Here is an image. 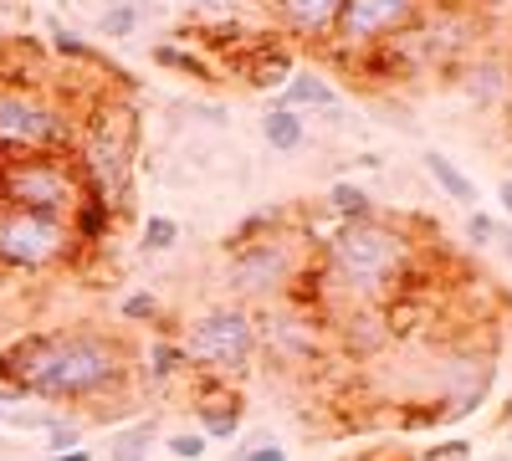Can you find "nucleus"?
Wrapping results in <instances>:
<instances>
[{
    "instance_id": "obj_1",
    "label": "nucleus",
    "mask_w": 512,
    "mask_h": 461,
    "mask_svg": "<svg viewBox=\"0 0 512 461\" xmlns=\"http://www.w3.org/2000/svg\"><path fill=\"white\" fill-rule=\"evenodd\" d=\"M139 349L118 328H31L16 333L11 344H0V385L57 405V410H88L103 400H118L134 385Z\"/></svg>"
},
{
    "instance_id": "obj_2",
    "label": "nucleus",
    "mask_w": 512,
    "mask_h": 461,
    "mask_svg": "<svg viewBox=\"0 0 512 461\" xmlns=\"http://www.w3.org/2000/svg\"><path fill=\"white\" fill-rule=\"evenodd\" d=\"M410 262H415V241L384 216L338 221L328 231V241L318 246V267H323L328 287L344 292L359 308H374V303L390 298V292L410 277Z\"/></svg>"
},
{
    "instance_id": "obj_3",
    "label": "nucleus",
    "mask_w": 512,
    "mask_h": 461,
    "mask_svg": "<svg viewBox=\"0 0 512 461\" xmlns=\"http://www.w3.org/2000/svg\"><path fill=\"white\" fill-rule=\"evenodd\" d=\"M318 262V251L308 246V236L282 231V216H251L231 241H226V292L231 303L246 308H267V303H287L297 282L308 277V267Z\"/></svg>"
},
{
    "instance_id": "obj_4",
    "label": "nucleus",
    "mask_w": 512,
    "mask_h": 461,
    "mask_svg": "<svg viewBox=\"0 0 512 461\" xmlns=\"http://www.w3.org/2000/svg\"><path fill=\"white\" fill-rule=\"evenodd\" d=\"M72 159L88 195L103 200L108 211L123 221L134 216V190H139V113L128 98H98L77 123Z\"/></svg>"
},
{
    "instance_id": "obj_5",
    "label": "nucleus",
    "mask_w": 512,
    "mask_h": 461,
    "mask_svg": "<svg viewBox=\"0 0 512 461\" xmlns=\"http://www.w3.org/2000/svg\"><path fill=\"white\" fill-rule=\"evenodd\" d=\"M88 200L72 149H41V154H0V205L6 211H36V216H62Z\"/></svg>"
},
{
    "instance_id": "obj_6",
    "label": "nucleus",
    "mask_w": 512,
    "mask_h": 461,
    "mask_svg": "<svg viewBox=\"0 0 512 461\" xmlns=\"http://www.w3.org/2000/svg\"><path fill=\"white\" fill-rule=\"evenodd\" d=\"M82 113L36 88L31 77H0V154H41V149H72Z\"/></svg>"
},
{
    "instance_id": "obj_7",
    "label": "nucleus",
    "mask_w": 512,
    "mask_h": 461,
    "mask_svg": "<svg viewBox=\"0 0 512 461\" xmlns=\"http://www.w3.org/2000/svg\"><path fill=\"white\" fill-rule=\"evenodd\" d=\"M185 359L200 380L231 385L241 374H251L256 364V308L246 303H210L205 313H195L180 333Z\"/></svg>"
},
{
    "instance_id": "obj_8",
    "label": "nucleus",
    "mask_w": 512,
    "mask_h": 461,
    "mask_svg": "<svg viewBox=\"0 0 512 461\" xmlns=\"http://www.w3.org/2000/svg\"><path fill=\"white\" fill-rule=\"evenodd\" d=\"M82 257L88 251H82L72 221L36 216V211H6L0 205V272L41 277V272H67Z\"/></svg>"
},
{
    "instance_id": "obj_9",
    "label": "nucleus",
    "mask_w": 512,
    "mask_h": 461,
    "mask_svg": "<svg viewBox=\"0 0 512 461\" xmlns=\"http://www.w3.org/2000/svg\"><path fill=\"white\" fill-rule=\"evenodd\" d=\"M425 21V0H344L328 47L338 57H374Z\"/></svg>"
},
{
    "instance_id": "obj_10",
    "label": "nucleus",
    "mask_w": 512,
    "mask_h": 461,
    "mask_svg": "<svg viewBox=\"0 0 512 461\" xmlns=\"http://www.w3.org/2000/svg\"><path fill=\"white\" fill-rule=\"evenodd\" d=\"M323 349V333L303 313H282V303L256 308V354H267L282 369H303Z\"/></svg>"
},
{
    "instance_id": "obj_11",
    "label": "nucleus",
    "mask_w": 512,
    "mask_h": 461,
    "mask_svg": "<svg viewBox=\"0 0 512 461\" xmlns=\"http://www.w3.org/2000/svg\"><path fill=\"white\" fill-rule=\"evenodd\" d=\"M262 6H267L277 36L303 41V47H328L344 0H262Z\"/></svg>"
},
{
    "instance_id": "obj_12",
    "label": "nucleus",
    "mask_w": 512,
    "mask_h": 461,
    "mask_svg": "<svg viewBox=\"0 0 512 461\" xmlns=\"http://www.w3.org/2000/svg\"><path fill=\"white\" fill-rule=\"evenodd\" d=\"M231 72L246 82V88H256V93H282V88H287V77L297 72V62H292V47H287V41L256 36L251 47L231 62Z\"/></svg>"
},
{
    "instance_id": "obj_13",
    "label": "nucleus",
    "mask_w": 512,
    "mask_h": 461,
    "mask_svg": "<svg viewBox=\"0 0 512 461\" xmlns=\"http://www.w3.org/2000/svg\"><path fill=\"white\" fill-rule=\"evenodd\" d=\"M195 415H200V436L205 441H231L236 431H241V395L231 390V385H216V380H205V400L195 405Z\"/></svg>"
},
{
    "instance_id": "obj_14",
    "label": "nucleus",
    "mask_w": 512,
    "mask_h": 461,
    "mask_svg": "<svg viewBox=\"0 0 512 461\" xmlns=\"http://www.w3.org/2000/svg\"><path fill=\"white\" fill-rule=\"evenodd\" d=\"M420 164H425V175H431V180L441 185V195H446V200H456L461 211H477V185H472V175H466L451 154L425 149V159H420Z\"/></svg>"
},
{
    "instance_id": "obj_15",
    "label": "nucleus",
    "mask_w": 512,
    "mask_h": 461,
    "mask_svg": "<svg viewBox=\"0 0 512 461\" xmlns=\"http://www.w3.org/2000/svg\"><path fill=\"white\" fill-rule=\"evenodd\" d=\"M277 108H292V113H308V108H338V88L318 72H292L287 88L277 93Z\"/></svg>"
},
{
    "instance_id": "obj_16",
    "label": "nucleus",
    "mask_w": 512,
    "mask_h": 461,
    "mask_svg": "<svg viewBox=\"0 0 512 461\" xmlns=\"http://www.w3.org/2000/svg\"><path fill=\"white\" fill-rule=\"evenodd\" d=\"M47 41H52V52L57 57H67V62H77V67H93V72H103V77H123L93 41H82L72 26H62V21H47Z\"/></svg>"
},
{
    "instance_id": "obj_17",
    "label": "nucleus",
    "mask_w": 512,
    "mask_h": 461,
    "mask_svg": "<svg viewBox=\"0 0 512 461\" xmlns=\"http://www.w3.org/2000/svg\"><path fill=\"white\" fill-rule=\"evenodd\" d=\"M154 451H159V421H154V415H144V421H128V426L108 441L103 461H149Z\"/></svg>"
},
{
    "instance_id": "obj_18",
    "label": "nucleus",
    "mask_w": 512,
    "mask_h": 461,
    "mask_svg": "<svg viewBox=\"0 0 512 461\" xmlns=\"http://www.w3.org/2000/svg\"><path fill=\"white\" fill-rule=\"evenodd\" d=\"M262 144L277 149V154L303 149V144H308V118H303V113H292V108H272V113H262Z\"/></svg>"
},
{
    "instance_id": "obj_19",
    "label": "nucleus",
    "mask_w": 512,
    "mask_h": 461,
    "mask_svg": "<svg viewBox=\"0 0 512 461\" xmlns=\"http://www.w3.org/2000/svg\"><path fill=\"white\" fill-rule=\"evenodd\" d=\"M113 226H118V216L108 211L103 200H82L77 211H72V231H77V241H82V251H93V246H103V241H113Z\"/></svg>"
},
{
    "instance_id": "obj_20",
    "label": "nucleus",
    "mask_w": 512,
    "mask_h": 461,
    "mask_svg": "<svg viewBox=\"0 0 512 461\" xmlns=\"http://www.w3.org/2000/svg\"><path fill=\"white\" fill-rule=\"evenodd\" d=\"M154 67L180 72V77H190V82H216L210 62H205V57H195L190 47H180V41H159V47H154Z\"/></svg>"
},
{
    "instance_id": "obj_21",
    "label": "nucleus",
    "mask_w": 512,
    "mask_h": 461,
    "mask_svg": "<svg viewBox=\"0 0 512 461\" xmlns=\"http://www.w3.org/2000/svg\"><path fill=\"white\" fill-rule=\"evenodd\" d=\"M144 359H149V364H144V374H149L154 385L175 380V374H190V359H185V344H180V339H154Z\"/></svg>"
},
{
    "instance_id": "obj_22",
    "label": "nucleus",
    "mask_w": 512,
    "mask_h": 461,
    "mask_svg": "<svg viewBox=\"0 0 512 461\" xmlns=\"http://www.w3.org/2000/svg\"><path fill=\"white\" fill-rule=\"evenodd\" d=\"M323 205H328L338 221H369V216H379L374 200H369V190H359V185H349V180L328 185V200H323Z\"/></svg>"
},
{
    "instance_id": "obj_23",
    "label": "nucleus",
    "mask_w": 512,
    "mask_h": 461,
    "mask_svg": "<svg viewBox=\"0 0 512 461\" xmlns=\"http://www.w3.org/2000/svg\"><path fill=\"white\" fill-rule=\"evenodd\" d=\"M139 26H144V16H139L134 0H108V6L98 11V36L123 41V36H139Z\"/></svg>"
},
{
    "instance_id": "obj_24",
    "label": "nucleus",
    "mask_w": 512,
    "mask_h": 461,
    "mask_svg": "<svg viewBox=\"0 0 512 461\" xmlns=\"http://www.w3.org/2000/svg\"><path fill=\"white\" fill-rule=\"evenodd\" d=\"M175 246H180V221H175V216H144V226H139V251L159 257V251H175Z\"/></svg>"
},
{
    "instance_id": "obj_25",
    "label": "nucleus",
    "mask_w": 512,
    "mask_h": 461,
    "mask_svg": "<svg viewBox=\"0 0 512 461\" xmlns=\"http://www.w3.org/2000/svg\"><path fill=\"white\" fill-rule=\"evenodd\" d=\"M82 436H88V421H82L77 410H62L57 421L47 426V446H52V456H62V451H77V446H82Z\"/></svg>"
},
{
    "instance_id": "obj_26",
    "label": "nucleus",
    "mask_w": 512,
    "mask_h": 461,
    "mask_svg": "<svg viewBox=\"0 0 512 461\" xmlns=\"http://www.w3.org/2000/svg\"><path fill=\"white\" fill-rule=\"evenodd\" d=\"M118 318H123V323H144V328H149V323H159V318H164V308H159L154 292H144V287H139V292H128V298L118 303Z\"/></svg>"
},
{
    "instance_id": "obj_27",
    "label": "nucleus",
    "mask_w": 512,
    "mask_h": 461,
    "mask_svg": "<svg viewBox=\"0 0 512 461\" xmlns=\"http://www.w3.org/2000/svg\"><path fill=\"white\" fill-rule=\"evenodd\" d=\"M164 451L175 456V461H200V456L210 451V441H205L200 431H175V436L164 441Z\"/></svg>"
},
{
    "instance_id": "obj_28",
    "label": "nucleus",
    "mask_w": 512,
    "mask_h": 461,
    "mask_svg": "<svg viewBox=\"0 0 512 461\" xmlns=\"http://www.w3.org/2000/svg\"><path fill=\"white\" fill-rule=\"evenodd\" d=\"M497 231H502L497 216H487V211H466V241H472V246H492Z\"/></svg>"
},
{
    "instance_id": "obj_29",
    "label": "nucleus",
    "mask_w": 512,
    "mask_h": 461,
    "mask_svg": "<svg viewBox=\"0 0 512 461\" xmlns=\"http://www.w3.org/2000/svg\"><path fill=\"white\" fill-rule=\"evenodd\" d=\"M236 461H287V446H277L272 436H256L251 446L236 451Z\"/></svg>"
},
{
    "instance_id": "obj_30",
    "label": "nucleus",
    "mask_w": 512,
    "mask_h": 461,
    "mask_svg": "<svg viewBox=\"0 0 512 461\" xmlns=\"http://www.w3.org/2000/svg\"><path fill=\"white\" fill-rule=\"evenodd\" d=\"M466 456H472V446H466V441H446L441 451H425L420 461H466Z\"/></svg>"
},
{
    "instance_id": "obj_31",
    "label": "nucleus",
    "mask_w": 512,
    "mask_h": 461,
    "mask_svg": "<svg viewBox=\"0 0 512 461\" xmlns=\"http://www.w3.org/2000/svg\"><path fill=\"white\" fill-rule=\"evenodd\" d=\"M190 6H200L210 21H221V16H231V11H236V0H190Z\"/></svg>"
},
{
    "instance_id": "obj_32",
    "label": "nucleus",
    "mask_w": 512,
    "mask_h": 461,
    "mask_svg": "<svg viewBox=\"0 0 512 461\" xmlns=\"http://www.w3.org/2000/svg\"><path fill=\"white\" fill-rule=\"evenodd\" d=\"M47 461H93V446H77V451H62V456H47Z\"/></svg>"
},
{
    "instance_id": "obj_33",
    "label": "nucleus",
    "mask_w": 512,
    "mask_h": 461,
    "mask_svg": "<svg viewBox=\"0 0 512 461\" xmlns=\"http://www.w3.org/2000/svg\"><path fill=\"white\" fill-rule=\"evenodd\" d=\"M497 200H502V211H507V216H512V175H507V180H502V185H497Z\"/></svg>"
},
{
    "instance_id": "obj_34",
    "label": "nucleus",
    "mask_w": 512,
    "mask_h": 461,
    "mask_svg": "<svg viewBox=\"0 0 512 461\" xmlns=\"http://www.w3.org/2000/svg\"><path fill=\"white\" fill-rule=\"evenodd\" d=\"M344 461H390V456H379V451H354V456H344Z\"/></svg>"
},
{
    "instance_id": "obj_35",
    "label": "nucleus",
    "mask_w": 512,
    "mask_h": 461,
    "mask_svg": "<svg viewBox=\"0 0 512 461\" xmlns=\"http://www.w3.org/2000/svg\"><path fill=\"white\" fill-rule=\"evenodd\" d=\"M497 241H502V251H507V262H512V231H497Z\"/></svg>"
},
{
    "instance_id": "obj_36",
    "label": "nucleus",
    "mask_w": 512,
    "mask_h": 461,
    "mask_svg": "<svg viewBox=\"0 0 512 461\" xmlns=\"http://www.w3.org/2000/svg\"><path fill=\"white\" fill-rule=\"evenodd\" d=\"M11 446H16V441L6 436V426H0V451H11Z\"/></svg>"
},
{
    "instance_id": "obj_37",
    "label": "nucleus",
    "mask_w": 512,
    "mask_h": 461,
    "mask_svg": "<svg viewBox=\"0 0 512 461\" xmlns=\"http://www.w3.org/2000/svg\"><path fill=\"white\" fill-rule=\"evenodd\" d=\"M425 6H431V0H425ZM436 6H466V0H436Z\"/></svg>"
}]
</instances>
